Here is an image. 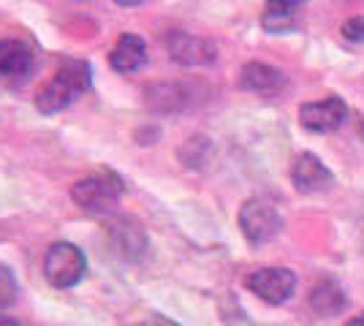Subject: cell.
I'll return each instance as SVG.
<instances>
[{
    "mask_svg": "<svg viewBox=\"0 0 364 326\" xmlns=\"http://www.w3.org/2000/svg\"><path fill=\"white\" fill-rule=\"evenodd\" d=\"M92 85V71L85 60H63L55 77L38 85L33 95L36 109L41 114H58L68 109L82 93H87Z\"/></svg>",
    "mask_w": 364,
    "mask_h": 326,
    "instance_id": "1",
    "label": "cell"
},
{
    "mask_svg": "<svg viewBox=\"0 0 364 326\" xmlns=\"http://www.w3.org/2000/svg\"><path fill=\"white\" fill-rule=\"evenodd\" d=\"M71 199H74L85 212L90 215H107L112 212L122 199V180L109 169H101L79 180L71 188Z\"/></svg>",
    "mask_w": 364,
    "mask_h": 326,
    "instance_id": "2",
    "label": "cell"
},
{
    "mask_svg": "<svg viewBox=\"0 0 364 326\" xmlns=\"http://www.w3.org/2000/svg\"><path fill=\"white\" fill-rule=\"evenodd\" d=\"M240 229H242L247 242L264 245L280 234L283 215L269 199H247L240 210Z\"/></svg>",
    "mask_w": 364,
    "mask_h": 326,
    "instance_id": "3",
    "label": "cell"
},
{
    "mask_svg": "<svg viewBox=\"0 0 364 326\" xmlns=\"http://www.w3.org/2000/svg\"><path fill=\"white\" fill-rule=\"evenodd\" d=\"M44 272L55 288H71L85 278L87 259L71 242H55L44 256Z\"/></svg>",
    "mask_w": 364,
    "mask_h": 326,
    "instance_id": "4",
    "label": "cell"
},
{
    "mask_svg": "<svg viewBox=\"0 0 364 326\" xmlns=\"http://www.w3.org/2000/svg\"><path fill=\"white\" fill-rule=\"evenodd\" d=\"M38 68V49L22 36L0 38V82L22 85Z\"/></svg>",
    "mask_w": 364,
    "mask_h": 326,
    "instance_id": "5",
    "label": "cell"
},
{
    "mask_svg": "<svg viewBox=\"0 0 364 326\" xmlns=\"http://www.w3.org/2000/svg\"><path fill=\"white\" fill-rule=\"evenodd\" d=\"M245 286L258 299H264L269 305H283L296 291V275L286 266H261L245 278Z\"/></svg>",
    "mask_w": 364,
    "mask_h": 326,
    "instance_id": "6",
    "label": "cell"
},
{
    "mask_svg": "<svg viewBox=\"0 0 364 326\" xmlns=\"http://www.w3.org/2000/svg\"><path fill=\"white\" fill-rule=\"evenodd\" d=\"M348 117V107L343 98L326 95L321 101H307L299 107V123L310 134H332Z\"/></svg>",
    "mask_w": 364,
    "mask_h": 326,
    "instance_id": "7",
    "label": "cell"
},
{
    "mask_svg": "<svg viewBox=\"0 0 364 326\" xmlns=\"http://www.w3.org/2000/svg\"><path fill=\"white\" fill-rule=\"evenodd\" d=\"M291 180L299 193L316 196L334 185V174L326 169V163L313 153H299L291 163Z\"/></svg>",
    "mask_w": 364,
    "mask_h": 326,
    "instance_id": "8",
    "label": "cell"
},
{
    "mask_svg": "<svg viewBox=\"0 0 364 326\" xmlns=\"http://www.w3.org/2000/svg\"><path fill=\"white\" fill-rule=\"evenodd\" d=\"M168 55L182 65H204L215 60V44L207 38H198L193 33H168L166 38Z\"/></svg>",
    "mask_w": 364,
    "mask_h": 326,
    "instance_id": "9",
    "label": "cell"
},
{
    "mask_svg": "<svg viewBox=\"0 0 364 326\" xmlns=\"http://www.w3.org/2000/svg\"><path fill=\"white\" fill-rule=\"evenodd\" d=\"M107 234L112 239V248L117 250L125 259H139L144 248H147V237H144V229L139 226L134 217H114L107 226Z\"/></svg>",
    "mask_w": 364,
    "mask_h": 326,
    "instance_id": "10",
    "label": "cell"
},
{
    "mask_svg": "<svg viewBox=\"0 0 364 326\" xmlns=\"http://www.w3.org/2000/svg\"><path fill=\"white\" fill-rule=\"evenodd\" d=\"M147 63V44L136 33H122L117 44L109 52V65L117 74H136L139 68H144Z\"/></svg>",
    "mask_w": 364,
    "mask_h": 326,
    "instance_id": "11",
    "label": "cell"
},
{
    "mask_svg": "<svg viewBox=\"0 0 364 326\" xmlns=\"http://www.w3.org/2000/svg\"><path fill=\"white\" fill-rule=\"evenodd\" d=\"M240 85L250 93H277L286 87V74L267 63H247L240 71Z\"/></svg>",
    "mask_w": 364,
    "mask_h": 326,
    "instance_id": "12",
    "label": "cell"
},
{
    "mask_svg": "<svg viewBox=\"0 0 364 326\" xmlns=\"http://www.w3.org/2000/svg\"><path fill=\"white\" fill-rule=\"evenodd\" d=\"M346 294H343V288L334 283V280H321L313 286V291H310V308L323 315V318H332L337 313L346 310Z\"/></svg>",
    "mask_w": 364,
    "mask_h": 326,
    "instance_id": "13",
    "label": "cell"
},
{
    "mask_svg": "<svg viewBox=\"0 0 364 326\" xmlns=\"http://www.w3.org/2000/svg\"><path fill=\"white\" fill-rule=\"evenodd\" d=\"M261 25H264V31L269 33H289L296 28V11L267 6V11L261 16Z\"/></svg>",
    "mask_w": 364,
    "mask_h": 326,
    "instance_id": "14",
    "label": "cell"
},
{
    "mask_svg": "<svg viewBox=\"0 0 364 326\" xmlns=\"http://www.w3.org/2000/svg\"><path fill=\"white\" fill-rule=\"evenodd\" d=\"M16 294H19V286H16L14 272L6 264H0V308L14 305Z\"/></svg>",
    "mask_w": 364,
    "mask_h": 326,
    "instance_id": "15",
    "label": "cell"
},
{
    "mask_svg": "<svg viewBox=\"0 0 364 326\" xmlns=\"http://www.w3.org/2000/svg\"><path fill=\"white\" fill-rule=\"evenodd\" d=\"M343 38H348L353 44L364 41V16H350L343 22Z\"/></svg>",
    "mask_w": 364,
    "mask_h": 326,
    "instance_id": "16",
    "label": "cell"
},
{
    "mask_svg": "<svg viewBox=\"0 0 364 326\" xmlns=\"http://www.w3.org/2000/svg\"><path fill=\"white\" fill-rule=\"evenodd\" d=\"M307 0H267V6H274V9H289V11H296L302 9Z\"/></svg>",
    "mask_w": 364,
    "mask_h": 326,
    "instance_id": "17",
    "label": "cell"
},
{
    "mask_svg": "<svg viewBox=\"0 0 364 326\" xmlns=\"http://www.w3.org/2000/svg\"><path fill=\"white\" fill-rule=\"evenodd\" d=\"M139 326H180V324H174L171 318H164V315H152V318H147L144 324H139Z\"/></svg>",
    "mask_w": 364,
    "mask_h": 326,
    "instance_id": "18",
    "label": "cell"
},
{
    "mask_svg": "<svg viewBox=\"0 0 364 326\" xmlns=\"http://www.w3.org/2000/svg\"><path fill=\"white\" fill-rule=\"evenodd\" d=\"M0 326H19V324H16L11 315H3V313H0Z\"/></svg>",
    "mask_w": 364,
    "mask_h": 326,
    "instance_id": "19",
    "label": "cell"
},
{
    "mask_svg": "<svg viewBox=\"0 0 364 326\" xmlns=\"http://www.w3.org/2000/svg\"><path fill=\"white\" fill-rule=\"evenodd\" d=\"M112 3H117V6H139V3H144V0H112Z\"/></svg>",
    "mask_w": 364,
    "mask_h": 326,
    "instance_id": "20",
    "label": "cell"
},
{
    "mask_svg": "<svg viewBox=\"0 0 364 326\" xmlns=\"http://www.w3.org/2000/svg\"><path fill=\"white\" fill-rule=\"evenodd\" d=\"M346 326H364V313H362V315H356V318H350Z\"/></svg>",
    "mask_w": 364,
    "mask_h": 326,
    "instance_id": "21",
    "label": "cell"
}]
</instances>
